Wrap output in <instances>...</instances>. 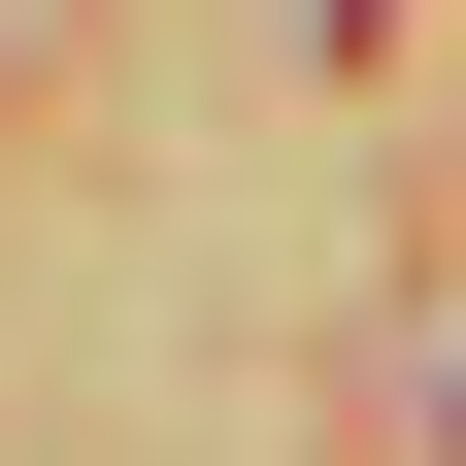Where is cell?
Instances as JSON below:
<instances>
[{"mask_svg": "<svg viewBox=\"0 0 466 466\" xmlns=\"http://www.w3.org/2000/svg\"><path fill=\"white\" fill-rule=\"evenodd\" d=\"M433 433H466V400H433Z\"/></svg>", "mask_w": 466, "mask_h": 466, "instance_id": "cell-1", "label": "cell"}]
</instances>
